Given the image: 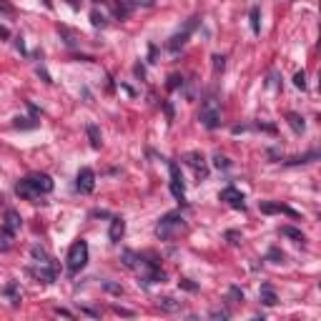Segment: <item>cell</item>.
<instances>
[{"label":"cell","mask_w":321,"mask_h":321,"mask_svg":"<svg viewBox=\"0 0 321 321\" xmlns=\"http://www.w3.org/2000/svg\"><path fill=\"white\" fill-rule=\"evenodd\" d=\"M85 264H88V243H85L83 239H78L70 246V251H68V271L78 273L80 269H85Z\"/></svg>","instance_id":"6da1fadb"},{"label":"cell","mask_w":321,"mask_h":321,"mask_svg":"<svg viewBox=\"0 0 321 321\" xmlns=\"http://www.w3.org/2000/svg\"><path fill=\"white\" fill-rule=\"evenodd\" d=\"M178 228H183V216L178 213V211H171V213H166L163 218L158 221V226H156V233H158V239H163V241H168L173 233H176Z\"/></svg>","instance_id":"7a4b0ae2"},{"label":"cell","mask_w":321,"mask_h":321,"mask_svg":"<svg viewBox=\"0 0 321 321\" xmlns=\"http://www.w3.org/2000/svg\"><path fill=\"white\" fill-rule=\"evenodd\" d=\"M201 123L206 126L209 130H216L218 126H221V108H218L216 98L209 96L206 100H203V108H201Z\"/></svg>","instance_id":"3957f363"},{"label":"cell","mask_w":321,"mask_h":321,"mask_svg":"<svg viewBox=\"0 0 321 321\" xmlns=\"http://www.w3.org/2000/svg\"><path fill=\"white\" fill-rule=\"evenodd\" d=\"M20 226H23L20 213H18L16 209H8V211H5V224H3V241H5V246H8V241L20 231Z\"/></svg>","instance_id":"277c9868"},{"label":"cell","mask_w":321,"mask_h":321,"mask_svg":"<svg viewBox=\"0 0 321 321\" xmlns=\"http://www.w3.org/2000/svg\"><path fill=\"white\" fill-rule=\"evenodd\" d=\"M196 20H198V18H191V20H188V23L183 25V31H178L176 35H173V38L168 40V50H171V53H178V50L186 46V43H188V38H191L193 28H196Z\"/></svg>","instance_id":"5b68a950"},{"label":"cell","mask_w":321,"mask_h":321,"mask_svg":"<svg viewBox=\"0 0 321 321\" xmlns=\"http://www.w3.org/2000/svg\"><path fill=\"white\" fill-rule=\"evenodd\" d=\"M168 171H171V193L176 196L178 201H183L186 198V188H183V176H181V168H178V163H168Z\"/></svg>","instance_id":"8992f818"},{"label":"cell","mask_w":321,"mask_h":321,"mask_svg":"<svg viewBox=\"0 0 321 321\" xmlns=\"http://www.w3.org/2000/svg\"><path fill=\"white\" fill-rule=\"evenodd\" d=\"M218 198H221L224 203H228L231 209H236V211H243V209H246V203H243V193L239 191L236 186H226Z\"/></svg>","instance_id":"52a82bcc"},{"label":"cell","mask_w":321,"mask_h":321,"mask_svg":"<svg viewBox=\"0 0 321 321\" xmlns=\"http://www.w3.org/2000/svg\"><path fill=\"white\" fill-rule=\"evenodd\" d=\"M76 188H78L80 193H91L93 191V188H96V173H93V168H80L78 171Z\"/></svg>","instance_id":"ba28073f"},{"label":"cell","mask_w":321,"mask_h":321,"mask_svg":"<svg viewBox=\"0 0 321 321\" xmlns=\"http://www.w3.org/2000/svg\"><path fill=\"white\" fill-rule=\"evenodd\" d=\"M183 160H186V163H188V166H191V168H193V171L198 173L201 178H206V176H209V166H206V158H203V156H201L198 151H191V153H186V156H183Z\"/></svg>","instance_id":"9c48e42d"},{"label":"cell","mask_w":321,"mask_h":321,"mask_svg":"<svg viewBox=\"0 0 321 321\" xmlns=\"http://www.w3.org/2000/svg\"><path fill=\"white\" fill-rule=\"evenodd\" d=\"M16 193H18L20 198H25V201H35V198H40L38 188L31 183V178H23V181H18V183H16Z\"/></svg>","instance_id":"30bf717a"},{"label":"cell","mask_w":321,"mask_h":321,"mask_svg":"<svg viewBox=\"0 0 321 321\" xmlns=\"http://www.w3.org/2000/svg\"><path fill=\"white\" fill-rule=\"evenodd\" d=\"M28 178H31V183L38 188V193H40V196L53 191V178L48 176V173H31Z\"/></svg>","instance_id":"8fae6325"},{"label":"cell","mask_w":321,"mask_h":321,"mask_svg":"<svg viewBox=\"0 0 321 321\" xmlns=\"http://www.w3.org/2000/svg\"><path fill=\"white\" fill-rule=\"evenodd\" d=\"M123 233H126V221H123L121 216H113V218H111V228H108L111 243H118V241L123 239Z\"/></svg>","instance_id":"7c38bea8"},{"label":"cell","mask_w":321,"mask_h":321,"mask_svg":"<svg viewBox=\"0 0 321 321\" xmlns=\"http://www.w3.org/2000/svg\"><path fill=\"white\" fill-rule=\"evenodd\" d=\"M261 213H286L291 218H299V213L294 209L284 206V203H273V201H264V203H261Z\"/></svg>","instance_id":"4fadbf2b"},{"label":"cell","mask_w":321,"mask_h":321,"mask_svg":"<svg viewBox=\"0 0 321 321\" xmlns=\"http://www.w3.org/2000/svg\"><path fill=\"white\" fill-rule=\"evenodd\" d=\"M113 3V13H115V18H128L130 13H133V8H136V0H111Z\"/></svg>","instance_id":"5bb4252c"},{"label":"cell","mask_w":321,"mask_h":321,"mask_svg":"<svg viewBox=\"0 0 321 321\" xmlns=\"http://www.w3.org/2000/svg\"><path fill=\"white\" fill-rule=\"evenodd\" d=\"M258 299H261V304H264V306H276V301H279V296H276V289L271 284H261Z\"/></svg>","instance_id":"9a60e30c"},{"label":"cell","mask_w":321,"mask_h":321,"mask_svg":"<svg viewBox=\"0 0 321 321\" xmlns=\"http://www.w3.org/2000/svg\"><path fill=\"white\" fill-rule=\"evenodd\" d=\"M286 121H289V126H291V128H294V133H304V130H306L304 118H301L299 113H294V111H289V113H286Z\"/></svg>","instance_id":"2e32d148"},{"label":"cell","mask_w":321,"mask_h":321,"mask_svg":"<svg viewBox=\"0 0 321 321\" xmlns=\"http://www.w3.org/2000/svg\"><path fill=\"white\" fill-rule=\"evenodd\" d=\"M281 236H286V239H291V241H296V243H304V241H306V236H304L299 228H294V226H281Z\"/></svg>","instance_id":"e0dca14e"},{"label":"cell","mask_w":321,"mask_h":321,"mask_svg":"<svg viewBox=\"0 0 321 321\" xmlns=\"http://www.w3.org/2000/svg\"><path fill=\"white\" fill-rule=\"evenodd\" d=\"M85 133H88V138H91V145H93V148L98 151L100 148V145H103V138H100V130H98V126H88V128H85Z\"/></svg>","instance_id":"ac0fdd59"},{"label":"cell","mask_w":321,"mask_h":321,"mask_svg":"<svg viewBox=\"0 0 321 321\" xmlns=\"http://www.w3.org/2000/svg\"><path fill=\"white\" fill-rule=\"evenodd\" d=\"M5 296L10 299L13 306H18V304H20V294H18V284H16V281H10V284L5 286Z\"/></svg>","instance_id":"d6986e66"},{"label":"cell","mask_w":321,"mask_h":321,"mask_svg":"<svg viewBox=\"0 0 321 321\" xmlns=\"http://www.w3.org/2000/svg\"><path fill=\"white\" fill-rule=\"evenodd\" d=\"M31 254H33V258L38 261V264H53V258L46 254V249H40V246H33Z\"/></svg>","instance_id":"ffe728a7"},{"label":"cell","mask_w":321,"mask_h":321,"mask_svg":"<svg viewBox=\"0 0 321 321\" xmlns=\"http://www.w3.org/2000/svg\"><path fill=\"white\" fill-rule=\"evenodd\" d=\"M158 306H160V309H166V311H178V309H181V301L166 296V299H160V301H158Z\"/></svg>","instance_id":"44dd1931"},{"label":"cell","mask_w":321,"mask_h":321,"mask_svg":"<svg viewBox=\"0 0 321 321\" xmlns=\"http://www.w3.org/2000/svg\"><path fill=\"white\" fill-rule=\"evenodd\" d=\"M138 258H141V256H136L133 251H123V264H126L128 269H138Z\"/></svg>","instance_id":"7402d4cb"},{"label":"cell","mask_w":321,"mask_h":321,"mask_svg":"<svg viewBox=\"0 0 321 321\" xmlns=\"http://www.w3.org/2000/svg\"><path fill=\"white\" fill-rule=\"evenodd\" d=\"M319 153L314 151V153H306V156H299V158H291V160H286L289 166H299V163H311V160L316 158Z\"/></svg>","instance_id":"603a6c76"},{"label":"cell","mask_w":321,"mask_h":321,"mask_svg":"<svg viewBox=\"0 0 321 321\" xmlns=\"http://www.w3.org/2000/svg\"><path fill=\"white\" fill-rule=\"evenodd\" d=\"M213 166L226 171V168H231V160H228L226 156H221V153H216V156H213Z\"/></svg>","instance_id":"cb8c5ba5"},{"label":"cell","mask_w":321,"mask_h":321,"mask_svg":"<svg viewBox=\"0 0 321 321\" xmlns=\"http://www.w3.org/2000/svg\"><path fill=\"white\" fill-rule=\"evenodd\" d=\"M258 18H261V10H258V8H251V28H254V33H261Z\"/></svg>","instance_id":"d4e9b609"},{"label":"cell","mask_w":321,"mask_h":321,"mask_svg":"<svg viewBox=\"0 0 321 321\" xmlns=\"http://www.w3.org/2000/svg\"><path fill=\"white\" fill-rule=\"evenodd\" d=\"M91 23H93L96 28H106V18L100 16L98 10H93V13H91Z\"/></svg>","instance_id":"484cf974"},{"label":"cell","mask_w":321,"mask_h":321,"mask_svg":"<svg viewBox=\"0 0 321 321\" xmlns=\"http://www.w3.org/2000/svg\"><path fill=\"white\" fill-rule=\"evenodd\" d=\"M294 85H296L299 91H304V88H306V73H304V70H299L296 76H294Z\"/></svg>","instance_id":"4316f807"},{"label":"cell","mask_w":321,"mask_h":321,"mask_svg":"<svg viewBox=\"0 0 321 321\" xmlns=\"http://www.w3.org/2000/svg\"><path fill=\"white\" fill-rule=\"evenodd\" d=\"M228 299H231V301H243V291H241L239 286H231V289H228Z\"/></svg>","instance_id":"83f0119b"},{"label":"cell","mask_w":321,"mask_h":321,"mask_svg":"<svg viewBox=\"0 0 321 321\" xmlns=\"http://www.w3.org/2000/svg\"><path fill=\"white\" fill-rule=\"evenodd\" d=\"M226 239H228L231 246H239L241 243V233L239 231H226Z\"/></svg>","instance_id":"f1b7e54d"},{"label":"cell","mask_w":321,"mask_h":321,"mask_svg":"<svg viewBox=\"0 0 321 321\" xmlns=\"http://www.w3.org/2000/svg\"><path fill=\"white\" fill-rule=\"evenodd\" d=\"M183 85V78L181 76H171L168 78V91H176V88H181Z\"/></svg>","instance_id":"f546056e"},{"label":"cell","mask_w":321,"mask_h":321,"mask_svg":"<svg viewBox=\"0 0 321 321\" xmlns=\"http://www.w3.org/2000/svg\"><path fill=\"white\" fill-rule=\"evenodd\" d=\"M224 65H226V58H224V55H213V70H216V73H221Z\"/></svg>","instance_id":"4dcf8cb0"},{"label":"cell","mask_w":321,"mask_h":321,"mask_svg":"<svg viewBox=\"0 0 321 321\" xmlns=\"http://www.w3.org/2000/svg\"><path fill=\"white\" fill-rule=\"evenodd\" d=\"M269 258L273 261V264H281V261H284V254H281L279 249H271V251H269Z\"/></svg>","instance_id":"1f68e13d"},{"label":"cell","mask_w":321,"mask_h":321,"mask_svg":"<svg viewBox=\"0 0 321 321\" xmlns=\"http://www.w3.org/2000/svg\"><path fill=\"white\" fill-rule=\"evenodd\" d=\"M0 13H8V16H10V13H13V5H8L5 0H0Z\"/></svg>","instance_id":"d6a6232c"},{"label":"cell","mask_w":321,"mask_h":321,"mask_svg":"<svg viewBox=\"0 0 321 321\" xmlns=\"http://www.w3.org/2000/svg\"><path fill=\"white\" fill-rule=\"evenodd\" d=\"M211 319H228V311H211Z\"/></svg>","instance_id":"836d02e7"},{"label":"cell","mask_w":321,"mask_h":321,"mask_svg":"<svg viewBox=\"0 0 321 321\" xmlns=\"http://www.w3.org/2000/svg\"><path fill=\"white\" fill-rule=\"evenodd\" d=\"M65 3L73 8V10H80V5H83V0H65Z\"/></svg>","instance_id":"e575fe53"},{"label":"cell","mask_w":321,"mask_h":321,"mask_svg":"<svg viewBox=\"0 0 321 321\" xmlns=\"http://www.w3.org/2000/svg\"><path fill=\"white\" fill-rule=\"evenodd\" d=\"M181 286H183V289H188V291H196V286H193L191 281H188V279H183V281H181Z\"/></svg>","instance_id":"d590c367"},{"label":"cell","mask_w":321,"mask_h":321,"mask_svg":"<svg viewBox=\"0 0 321 321\" xmlns=\"http://www.w3.org/2000/svg\"><path fill=\"white\" fill-rule=\"evenodd\" d=\"M55 314H58V316H65V319H73V314L65 311V309H55Z\"/></svg>","instance_id":"8d00e7d4"},{"label":"cell","mask_w":321,"mask_h":321,"mask_svg":"<svg viewBox=\"0 0 321 321\" xmlns=\"http://www.w3.org/2000/svg\"><path fill=\"white\" fill-rule=\"evenodd\" d=\"M113 311H115V314H123V316H130V311H126V309H121V306H113Z\"/></svg>","instance_id":"74e56055"},{"label":"cell","mask_w":321,"mask_h":321,"mask_svg":"<svg viewBox=\"0 0 321 321\" xmlns=\"http://www.w3.org/2000/svg\"><path fill=\"white\" fill-rule=\"evenodd\" d=\"M0 35H3V38H8L10 33H8V28H3V25H0Z\"/></svg>","instance_id":"f35d334b"}]
</instances>
